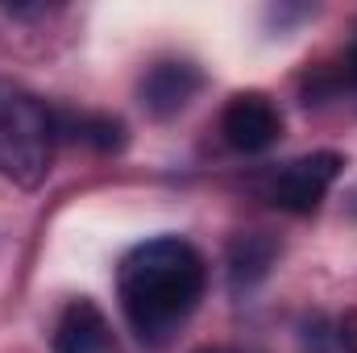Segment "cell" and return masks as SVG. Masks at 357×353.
I'll return each mask as SVG.
<instances>
[{
  "mask_svg": "<svg viewBox=\"0 0 357 353\" xmlns=\"http://www.w3.org/2000/svg\"><path fill=\"white\" fill-rule=\"evenodd\" d=\"M208 291V262L183 237H150L116 266V299L142 345H167Z\"/></svg>",
  "mask_w": 357,
  "mask_h": 353,
  "instance_id": "obj_1",
  "label": "cell"
},
{
  "mask_svg": "<svg viewBox=\"0 0 357 353\" xmlns=\"http://www.w3.org/2000/svg\"><path fill=\"white\" fill-rule=\"evenodd\" d=\"M59 112L17 80H0V179L33 191L50 179Z\"/></svg>",
  "mask_w": 357,
  "mask_h": 353,
  "instance_id": "obj_2",
  "label": "cell"
},
{
  "mask_svg": "<svg viewBox=\"0 0 357 353\" xmlns=\"http://www.w3.org/2000/svg\"><path fill=\"white\" fill-rule=\"evenodd\" d=\"M341 171H345V158L337 150H316V154H303V158L274 167L258 187H262V200H270L274 208L303 216V212L320 208V200L333 191Z\"/></svg>",
  "mask_w": 357,
  "mask_h": 353,
  "instance_id": "obj_3",
  "label": "cell"
},
{
  "mask_svg": "<svg viewBox=\"0 0 357 353\" xmlns=\"http://www.w3.org/2000/svg\"><path fill=\"white\" fill-rule=\"evenodd\" d=\"M220 133L237 154H262L282 137V112L266 91H237L220 112Z\"/></svg>",
  "mask_w": 357,
  "mask_h": 353,
  "instance_id": "obj_4",
  "label": "cell"
},
{
  "mask_svg": "<svg viewBox=\"0 0 357 353\" xmlns=\"http://www.w3.org/2000/svg\"><path fill=\"white\" fill-rule=\"evenodd\" d=\"M199 88H204V71L195 63H187V59H162V63H154L142 75L137 96H142V108L150 117L167 121V117H178L199 96Z\"/></svg>",
  "mask_w": 357,
  "mask_h": 353,
  "instance_id": "obj_5",
  "label": "cell"
},
{
  "mask_svg": "<svg viewBox=\"0 0 357 353\" xmlns=\"http://www.w3.org/2000/svg\"><path fill=\"white\" fill-rule=\"evenodd\" d=\"M112 345V329L108 316L91 303V299H71L50 333V350L54 353H104Z\"/></svg>",
  "mask_w": 357,
  "mask_h": 353,
  "instance_id": "obj_6",
  "label": "cell"
},
{
  "mask_svg": "<svg viewBox=\"0 0 357 353\" xmlns=\"http://www.w3.org/2000/svg\"><path fill=\"white\" fill-rule=\"evenodd\" d=\"M278 237L262 233V229H250V233H237L229 241V254H225V270H229V291L233 295H245L254 291L262 278L270 274V266L278 262Z\"/></svg>",
  "mask_w": 357,
  "mask_h": 353,
  "instance_id": "obj_7",
  "label": "cell"
},
{
  "mask_svg": "<svg viewBox=\"0 0 357 353\" xmlns=\"http://www.w3.org/2000/svg\"><path fill=\"white\" fill-rule=\"evenodd\" d=\"M59 137H75L91 150H121L125 146V125L121 117H108V112H59Z\"/></svg>",
  "mask_w": 357,
  "mask_h": 353,
  "instance_id": "obj_8",
  "label": "cell"
},
{
  "mask_svg": "<svg viewBox=\"0 0 357 353\" xmlns=\"http://www.w3.org/2000/svg\"><path fill=\"white\" fill-rule=\"evenodd\" d=\"M341 84L349 91H357V38L349 42V50H345V63H341Z\"/></svg>",
  "mask_w": 357,
  "mask_h": 353,
  "instance_id": "obj_9",
  "label": "cell"
},
{
  "mask_svg": "<svg viewBox=\"0 0 357 353\" xmlns=\"http://www.w3.org/2000/svg\"><path fill=\"white\" fill-rule=\"evenodd\" d=\"M341 329H345V345H349V353H357V316L341 320Z\"/></svg>",
  "mask_w": 357,
  "mask_h": 353,
  "instance_id": "obj_10",
  "label": "cell"
},
{
  "mask_svg": "<svg viewBox=\"0 0 357 353\" xmlns=\"http://www.w3.org/2000/svg\"><path fill=\"white\" fill-rule=\"evenodd\" d=\"M199 353H241V350H225V345H212V350H199Z\"/></svg>",
  "mask_w": 357,
  "mask_h": 353,
  "instance_id": "obj_11",
  "label": "cell"
}]
</instances>
